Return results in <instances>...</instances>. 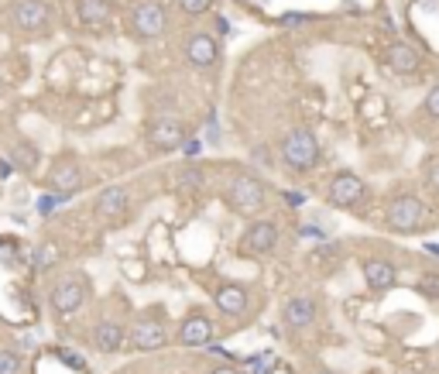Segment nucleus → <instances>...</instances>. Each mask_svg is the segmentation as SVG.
Listing matches in <instances>:
<instances>
[{
    "instance_id": "nucleus-1",
    "label": "nucleus",
    "mask_w": 439,
    "mask_h": 374,
    "mask_svg": "<svg viewBox=\"0 0 439 374\" xmlns=\"http://www.w3.org/2000/svg\"><path fill=\"white\" fill-rule=\"evenodd\" d=\"M223 203H227L230 213H237L244 220H258V213L268 203V182L254 172H237L223 189Z\"/></svg>"
},
{
    "instance_id": "nucleus-2",
    "label": "nucleus",
    "mask_w": 439,
    "mask_h": 374,
    "mask_svg": "<svg viewBox=\"0 0 439 374\" xmlns=\"http://www.w3.org/2000/svg\"><path fill=\"white\" fill-rule=\"evenodd\" d=\"M384 227L391 234H419L425 227V203L419 193H395L384 203Z\"/></svg>"
},
{
    "instance_id": "nucleus-3",
    "label": "nucleus",
    "mask_w": 439,
    "mask_h": 374,
    "mask_svg": "<svg viewBox=\"0 0 439 374\" xmlns=\"http://www.w3.org/2000/svg\"><path fill=\"white\" fill-rule=\"evenodd\" d=\"M282 161H285L288 169H295V172H312L316 165H319V138L309 131V127H292L285 138H282Z\"/></svg>"
},
{
    "instance_id": "nucleus-4",
    "label": "nucleus",
    "mask_w": 439,
    "mask_h": 374,
    "mask_svg": "<svg viewBox=\"0 0 439 374\" xmlns=\"http://www.w3.org/2000/svg\"><path fill=\"white\" fill-rule=\"evenodd\" d=\"M86 296H90V278L83 275V272L62 275V278H55L52 289H48V309H52L58 319H65V316H73L83 309Z\"/></svg>"
},
{
    "instance_id": "nucleus-5",
    "label": "nucleus",
    "mask_w": 439,
    "mask_h": 374,
    "mask_svg": "<svg viewBox=\"0 0 439 374\" xmlns=\"http://www.w3.org/2000/svg\"><path fill=\"white\" fill-rule=\"evenodd\" d=\"M278 237H282V227L275 220H268V217L248 220V227L240 230V240H237V255L244 257V261L268 257L278 247Z\"/></svg>"
},
{
    "instance_id": "nucleus-6",
    "label": "nucleus",
    "mask_w": 439,
    "mask_h": 374,
    "mask_svg": "<svg viewBox=\"0 0 439 374\" xmlns=\"http://www.w3.org/2000/svg\"><path fill=\"white\" fill-rule=\"evenodd\" d=\"M169 343H172V336H169V326L158 313H141L127 330V351H134V354H154Z\"/></svg>"
},
{
    "instance_id": "nucleus-7",
    "label": "nucleus",
    "mask_w": 439,
    "mask_h": 374,
    "mask_svg": "<svg viewBox=\"0 0 439 374\" xmlns=\"http://www.w3.org/2000/svg\"><path fill=\"white\" fill-rule=\"evenodd\" d=\"M45 186H48L55 196L69 199L86 186V172H83V165H79L73 155H58L55 161L48 165V172H45Z\"/></svg>"
},
{
    "instance_id": "nucleus-8",
    "label": "nucleus",
    "mask_w": 439,
    "mask_h": 374,
    "mask_svg": "<svg viewBox=\"0 0 439 374\" xmlns=\"http://www.w3.org/2000/svg\"><path fill=\"white\" fill-rule=\"evenodd\" d=\"M371 196L367 182L354 172H337L326 186V203L337 206V210H361V203Z\"/></svg>"
},
{
    "instance_id": "nucleus-9",
    "label": "nucleus",
    "mask_w": 439,
    "mask_h": 374,
    "mask_svg": "<svg viewBox=\"0 0 439 374\" xmlns=\"http://www.w3.org/2000/svg\"><path fill=\"white\" fill-rule=\"evenodd\" d=\"M213 340H216V323H213V316H206L203 309H192V313L179 323V330H175V336H172V343L186 347V351L210 347Z\"/></svg>"
},
{
    "instance_id": "nucleus-10",
    "label": "nucleus",
    "mask_w": 439,
    "mask_h": 374,
    "mask_svg": "<svg viewBox=\"0 0 439 374\" xmlns=\"http://www.w3.org/2000/svg\"><path fill=\"white\" fill-rule=\"evenodd\" d=\"M144 134H148V144H152L154 151H175V148H182L186 141H189V131H186V124L172 114H158V117L148 120V127H144Z\"/></svg>"
},
{
    "instance_id": "nucleus-11",
    "label": "nucleus",
    "mask_w": 439,
    "mask_h": 374,
    "mask_svg": "<svg viewBox=\"0 0 439 374\" xmlns=\"http://www.w3.org/2000/svg\"><path fill=\"white\" fill-rule=\"evenodd\" d=\"M7 14L21 31H45L52 24V4L48 0H11Z\"/></svg>"
},
{
    "instance_id": "nucleus-12",
    "label": "nucleus",
    "mask_w": 439,
    "mask_h": 374,
    "mask_svg": "<svg viewBox=\"0 0 439 374\" xmlns=\"http://www.w3.org/2000/svg\"><path fill=\"white\" fill-rule=\"evenodd\" d=\"M316 316H319V299L309 296V292L288 296L285 302H282V323H285V330H292V333L309 330V326L316 323Z\"/></svg>"
},
{
    "instance_id": "nucleus-13",
    "label": "nucleus",
    "mask_w": 439,
    "mask_h": 374,
    "mask_svg": "<svg viewBox=\"0 0 439 374\" xmlns=\"http://www.w3.org/2000/svg\"><path fill=\"white\" fill-rule=\"evenodd\" d=\"M361 275H364V285L374 292V296H384L398 285V268L381 255H371V257H361Z\"/></svg>"
},
{
    "instance_id": "nucleus-14",
    "label": "nucleus",
    "mask_w": 439,
    "mask_h": 374,
    "mask_svg": "<svg viewBox=\"0 0 439 374\" xmlns=\"http://www.w3.org/2000/svg\"><path fill=\"white\" fill-rule=\"evenodd\" d=\"M213 306H216V313L227 316V319H240L250 306L248 285H240V282H220L213 289Z\"/></svg>"
},
{
    "instance_id": "nucleus-15",
    "label": "nucleus",
    "mask_w": 439,
    "mask_h": 374,
    "mask_svg": "<svg viewBox=\"0 0 439 374\" xmlns=\"http://www.w3.org/2000/svg\"><path fill=\"white\" fill-rule=\"evenodd\" d=\"M90 347H93L96 354H120V351L127 347V330H124V323H117L114 316H103L93 330H90Z\"/></svg>"
},
{
    "instance_id": "nucleus-16",
    "label": "nucleus",
    "mask_w": 439,
    "mask_h": 374,
    "mask_svg": "<svg viewBox=\"0 0 439 374\" xmlns=\"http://www.w3.org/2000/svg\"><path fill=\"white\" fill-rule=\"evenodd\" d=\"M131 28L141 38H158L165 31V7L158 0H137L131 7Z\"/></svg>"
},
{
    "instance_id": "nucleus-17",
    "label": "nucleus",
    "mask_w": 439,
    "mask_h": 374,
    "mask_svg": "<svg viewBox=\"0 0 439 374\" xmlns=\"http://www.w3.org/2000/svg\"><path fill=\"white\" fill-rule=\"evenodd\" d=\"M186 59H189V65H196V69H213L216 62H220V41H216V35H210V31H189V38H186Z\"/></svg>"
},
{
    "instance_id": "nucleus-18",
    "label": "nucleus",
    "mask_w": 439,
    "mask_h": 374,
    "mask_svg": "<svg viewBox=\"0 0 439 374\" xmlns=\"http://www.w3.org/2000/svg\"><path fill=\"white\" fill-rule=\"evenodd\" d=\"M131 210V189L127 186H107L93 199V213L100 220H120Z\"/></svg>"
},
{
    "instance_id": "nucleus-19",
    "label": "nucleus",
    "mask_w": 439,
    "mask_h": 374,
    "mask_svg": "<svg viewBox=\"0 0 439 374\" xmlns=\"http://www.w3.org/2000/svg\"><path fill=\"white\" fill-rule=\"evenodd\" d=\"M388 69L398 73V76H416L422 69L419 52H416L412 45H405V41H395V45L388 48Z\"/></svg>"
},
{
    "instance_id": "nucleus-20",
    "label": "nucleus",
    "mask_w": 439,
    "mask_h": 374,
    "mask_svg": "<svg viewBox=\"0 0 439 374\" xmlns=\"http://www.w3.org/2000/svg\"><path fill=\"white\" fill-rule=\"evenodd\" d=\"M76 14L86 28L103 31V28L114 21V7H110L107 0H76Z\"/></svg>"
},
{
    "instance_id": "nucleus-21",
    "label": "nucleus",
    "mask_w": 439,
    "mask_h": 374,
    "mask_svg": "<svg viewBox=\"0 0 439 374\" xmlns=\"http://www.w3.org/2000/svg\"><path fill=\"white\" fill-rule=\"evenodd\" d=\"M58 261H62V247H58L55 240H45V244L35 247V268L38 272H52Z\"/></svg>"
},
{
    "instance_id": "nucleus-22",
    "label": "nucleus",
    "mask_w": 439,
    "mask_h": 374,
    "mask_svg": "<svg viewBox=\"0 0 439 374\" xmlns=\"http://www.w3.org/2000/svg\"><path fill=\"white\" fill-rule=\"evenodd\" d=\"M24 371V354L14 347H0V374H21Z\"/></svg>"
},
{
    "instance_id": "nucleus-23",
    "label": "nucleus",
    "mask_w": 439,
    "mask_h": 374,
    "mask_svg": "<svg viewBox=\"0 0 439 374\" xmlns=\"http://www.w3.org/2000/svg\"><path fill=\"white\" fill-rule=\"evenodd\" d=\"M416 289H419V292L429 299V302H439V272H436V268L422 272L419 282H416Z\"/></svg>"
},
{
    "instance_id": "nucleus-24",
    "label": "nucleus",
    "mask_w": 439,
    "mask_h": 374,
    "mask_svg": "<svg viewBox=\"0 0 439 374\" xmlns=\"http://www.w3.org/2000/svg\"><path fill=\"white\" fill-rule=\"evenodd\" d=\"M422 178H425L429 189H436L439 193V155H429L425 161H422Z\"/></svg>"
},
{
    "instance_id": "nucleus-25",
    "label": "nucleus",
    "mask_w": 439,
    "mask_h": 374,
    "mask_svg": "<svg viewBox=\"0 0 439 374\" xmlns=\"http://www.w3.org/2000/svg\"><path fill=\"white\" fill-rule=\"evenodd\" d=\"M175 4H179V11L189 14V18H199V14L213 11V0H175Z\"/></svg>"
},
{
    "instance_id": "nucleus-26",
    "label": "nucleus",
    "mask_w": 439,
    "mask_h": 374,
    "mask_svg": "<svg viewBox=\"0 0 439 374\" xmlns=\"http://www.w3.org/2000/svg\"><path fill=\"white\" fill-rule=\"evenodd\" d=\"M422 114L425 117L439 120V82H433V90L425 93V100H422Z\"/></svg>"
},
{
    "instance_id": "nucleus-27",
    "label": "nucleus",
    "mask_w": 439,
    "mask_h": 374,
    "mask_svg": "<svg viewBox=\"0 0 439 374\" xmlns=\"http://www.w3.org/2000/svg\"><path fill=\"white\" fill-rule=\"evenodd\" d=\"M192 186H199V172L196 169H182L179 172V189H192Z\"/></svg>"
},
{
    "instance_id": "nucleus-28",
    "label": "nucleus",
    "mask_w": 439,
    "mask_h": 374,
    "mask_svg": "<svg viewBox=\"0 0 439 374\" xmlns=\"http://www.w3.org/2000/svg\"><path fill=\"white\" fill-rule=\"evenodd\" d=\"M210 374H244L240 368H233V364H216Z\"/></svg>"
},
{
    "instance_id": "nucleus-29",
    "label": "nucleus",
    "mask_w": 439,
    "mask_h": 374,
    "mask_svg": "<svg viewBox=\"0 0 439 374\" xmlns=\"http://www.w3.org/2000/svg\"><path fill=\"white\" fill-rule=\"evenodd\" d=\"M316 374H337L333 368H316Z\"/></svg>"
},
{
    "instance_id": "nucleus-30",
    "label": "nucleus",
    "mask_w": 439,
    "mask_h": 374,
    "mask_svg": "<svg viewBox=\"0 0 439 374\" xmlns=\"http://www.w3.org/2000/svg\"><path fill=\"white\" fill-rule=\"evenodd\" d=\"M398 374H412V371H398Z\"/></svg>"
},
{
    "instance_id": "nucleus-31",
    "label": "nucleus",
    "mask_w": 439,
    "mask_h": 374,
    "mask_svg": "<svg viewBox=\"0 0 439 374\" xmlns=\"http://www.w3.org/2000/svg\"><path fill=\"white\" fill-rule=\"evenodd\" d=\"M0 86H4V79H0Z\"/></svg>"
}]
</instances>
